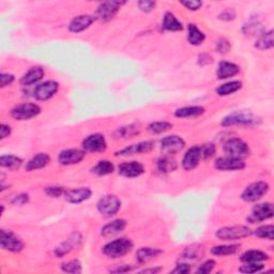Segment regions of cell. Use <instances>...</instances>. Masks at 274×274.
Wrapping results in <instances>:
<instances>
[{
	"instance_id": "cell-1",
	"label": "cell",
	"mask_w": 274,
	"mask_h": 274,
	"mask_svg": "<svg viewBox=\"0 0 274 274\" xmlns=\"http://www.w3.org/2000/svg\"><path fill=\"white\" fill-rule=\"evenodd\" d=\"M261 123V119L252 113H246L243 111H237L229 113L222 119L221 126L228 128L235 126H245V127H256Z\"/></svg>"
},
{
	"instance_id": "cell-2",
	"label": "cell",
	"mask_w": 274,
	"mask_h": 274,
	"mask_svg": "<svg viewBox=\"0 0 274 274\" xmlns=\"http://www.w3.org/2000/svg\"><path fill=\"white\" fill-rule=\"evenodd\" d=\"M133 249V242L127 238H120L108 242L103 246L102 252L105 256L110 258H120L129 254Z\"/></svg>"
},
{
	"instance_id": "cell-3",
	"label": "cell",
	"mask_w": 274,
	"mask_h": 274,
	"mask_svg": "<svg viewBox=\"0 0 274 274\" xmlns=\"http://www.w3.org/2000/svg\"><path fill=\"white\" fill-rule=\"evenodd\" d=\"M224 152L226 157L243 160L250 156L251 150L249 145L240 138H230L224 144Z\"/></svg>"
},
{
	"instance_id": "cell-4",
	"label": "cell",
	"mask_w": 274,
	"mask_h": 274,
	"mask_svg": "<svg viewBox=\"0 0 274 274\" xmlns=\"http://www.w3.org/2000/svg\"><path fill=\"white\" fill-rule=\"evenodd\" d=\"M253 235V231L246 226H231V227H223L216 231V238L223 241H232L239 240L243 238L250 237Z\"/></svg>"
},
{
	"instance_id": "cell-5",
	"label": "cell",
	"mask_w": 274,
	"mask_h": 274,
	"mask_svg": "<svg viewBox=\"0 0 274 274\" xmlns=\"http://www.w3.org/2000/svg\"><path fill=\"white\" fill-rule=\"evenodd\" d=\"M97 208L104 218H112L120 210L121 200L116 195H106L97 201Z\"/></svg>"
},
{
	"instance_id": "cell-6",
	"label": "cell",
	"mask_w": 274,
	"mask_h": 274,
	"mask_svg": "<svg viewBox=\"0 0 274 274\" xmlns=\"http://www.w3.org/2000/svg\"><path fill=\"white\" fill-rule=\"evenodd\" d=\"M126 1H104L97 9L96 18L103 23H107L116 16L119 10L125 6Z\"/></svg>"
},
{
	"instance_id": "cell-7",
	"label": "cell",
	"mask_w": 274,
	"mask_h": 274,
	"mask_svg": "<svg viewBox=\"0 0 274 274\" xmlns=\"http://www.w3.org/2000/svg\"><path fill=\"white\" fill-rule=\"evenodd\" d=\"M269 191V184L263 181H257L250 184L249 187L243 191L241 194V198L247 201V203H255V201L261 199Z\"/></svg>"
},
{
	"instance_id": "cell-8",
	"label": "cell",
	"mask_w": 274,
	"mask_h": 274,
	"mask_svg": "<svg viewBox=\"0 0 274 274\" xmlns=\"http://www.w3.org/2000/svg\"><path fill=\"white\" fill-rule=\"evenodd\" d=\"M0 245L3 250L11 253H19L25 247L24 242L13 231L4 229L0 232Z\"/></svg>"
},
{
	"instance_id": "cell-9",
	"label": "cell",
	"mask_w": 274,
	"mask_h": 274,
	"mask_svg": "<svg viewBox=\"0 0 274 274\" xmlns=\"http://www.w3.org/2000/svg\"><path fill=\"white\" fill-rule=\"evenodd\" d=\"M41 113V107L34 103H23L16 105L11 111V116L16 120H29L37 117Z\"/></svg>"
},
{
	"instance_id": "cell-10",
	"label": "cell",
	"mask_w": 274,
	"mask_h": 274,
	"mask_svg": "<svg viewBox=\"0 0 274 274\" xmlns=\"http://www.w3.org/2000/svg\"><path fill=\"white\" fill-rule=\"evenodd\" d=\"M59 89V84L55 81H46L42 84L35 86L33 97L38 101H48L53 97Z\"/></svg>"
},
{
	"instance_id": "cell-11",
	"label": "cell",
	"mask_w": 274,
	"mask_h": 274,
	"mask_svg": "<svg viewBox=\"0 0 274 274\" xmlns=\"http://www.w3.org/2000/svg\"><path fill=\"white\" fill-rule=\"evenodd\" d=\"M82 149L87 152H103L107 148L105 136L100 133H95L87 136L82 141Z\"/></svg>"
},
{
	"instance_id": "cell-12",
	"label": "cell",
	"mask_w": 274,
	"mask_h": 274,
	"mask_svg": "<svg viewBox=\"0 0 274 274\" xmlns=\"http://www.w3.org/2000/svg\"><path fill=\"white\" fill-rule=\"evenodd\" d=\"M273 216V206L271 203H263L255 206L252 210L251 215L247 218L250 223L254 224L257 222H263Z\"/></svg>"
},
{
	"instance_id": "cell-13",
	"label": "cell",
	"mask_w": 274,
	"mask_h": 274,
	"mask_svg": "<svg viewBox=\"0 0 274 274\" xmlns=\"http://www.w3.org/2000/svg\"><path fill=\"white\" fill-rule=\"evenodd\" d=\"M86 156L85 150L81 149H65L61 151L58 156V161L61 165L69 166L81 163Z\"/></svg>"
},
{
	"instance_id": "cell-14",
	"label": "cell",
	"mask_w": 274,
	"mask_h": 274,
	"mask_svg": "<svg viewBox=\"0 0 274 274\" xmlns=\"http://www.w3.org/2000/svg\"><path fill=\"white\" fill-rule=\"evenodd\" d=\"M185 146V142L182 137L177 135H170L164 137L161 141V149L166 154H176L180 152Z\"/></svg>"
},
{
	"instance_id": "cell-15",
	"label": "cell",
	"mask_w": 274,
	"mask_h": 274,
	"mask_svg": "<svg viewBox=\"0 0 274 274\" xmlns=\"http://www.w3.org/2000/svg\"><path fill=\"white\" fill-rule=\"evenodd\" d=\"M64 199L70 204L79 205L89 199L92 196V191L89 188H77L65 190Z\"/></svg>"
},
{
	"instance_id": "cell-16",
	"label": "cell",
	"mask_w": 274,
	"mask_h": 274,
	"mask_svg": "<svg viewBox=\"0 0 274 274\" xmlns=\"http://www.w3.org/2000/svg\"><path fill=\"white\" fill-rule=\"evenodd\" d=\"M154 147V144L152 142H141L138 144L131 145V146L123 148L116 152V156H122V157H129V156H135V154H143L148 153L151 151Z\"/></svg>"
},
{
	"instance_id": "cell-17",
	"label": "cell",
	"mask_w": 274,
	"mask_h": 274,
	"mask_svg": "<svg viewBox=\"0 0 274 274\" xmlns=\"http://www.w3.org/2000/svg\"><path fill=\"white\" fill-rule=\"evenodd\" d=\"M118 173L123 177L136 178L145 173V167L142 163L136 161L125 162L118 166Z\"/></svg>"
},
{
	"instance_id": "cell-18",
	"label": "cell",
	"mask_w": 274,
	"mask_h": 274,
	"mask_svg": "<svg viewBox=\"0 0 274 274\" xmlns=\"http://www.w3.org/2000/svg\"><path fill=\"white\" fill-rule=\"evenodd\" d=\"M95 20H96V16H92V15L89 14L79 15V16H75L70 22L69 30L71 32L80 33L89 28L90 26L94 24Z\"/></svg>"
},
{
	"instance_id": "cell-19",
	"label": "cell",
	"mask_w": 274,
	"mask_h": 274,
	"mask_svg": "<svg viewBox=\"0 0 274 274\" xmlns=\"http://www.w3.org/2000/svg\"><path fill=\"white\" fill-rule=\"evenodd\" d=\"M214 167L219 170H241L245 168V163L243 160L231 158V157H224L219 158L214 162Z\"/></svg>"
},
{
	"instance_id": "cell-20",
	"label": "cell",
	"mask_w": 274,
	"mask_h": 274,
	"mask_svg": "<svg viewBox=\"0 0 274 274\" xmlns=\"http://www.w3.org/2000/svg\"><path fill=\"white\" fill-rule=\"evenodd\" d=\"M201 160V152L199 146L191 147L182 159V167L185 170H192L198 166V164Z\"/></svg>"
},
{
	"instance_id": "cell-21",
	"label": "cell",
	"mask_w": 274,
	"mask_h": 274,
	"mask_svg": "<svg viewBox=\"0 0 274 274\" xmlns=\"http://www.w3.org/2000/svg\"><path fill=\"white\" fill-rule=\"evenodd\" d=\"M240 72L239 65L228 61H221L216 70V76L219 80H227L236 76Z\"/></svg>"
},
{
	"instance_id": "cell-22",
	"label": "cell",
	"mask_w": 274,
	"mask_h": 274,
	"mask_svg": "<svg viewBox=\"0 0 274 274\" xmlns=\"http://www.w3.org/2000/svg\"><path fill=\"white\" fill-rule=\"evenodd\" d=\"M44 77V70L41 66H32L20 79V84L23 86H32L37 84Z\"/></svg>"
},
{
	"instance_id": "cell-23",
	"label": "cell",
	"mask_w": 274,
	"mask_h": 274,
	"mask_svg": "<svg viewBox=\"0 0 274 274\" xmlns=\"http://www.w3.org/2000/svg\"><path fill=\"white\" fill-rule=\"evenodd\" d=\"M127 227V221L122 219H118L111 222V223L103 226L101 229V235L103 237H113L120 234Z\"/></svg>"
},
{
	"instance_id": "cell-24",
	"label": "cell",
	"mask_w": 274,
	"mask_h": 274,
	"mask_svg": "<svg viewBox=\"0 0 274 274\" xmlns=\"http://www.w3.org/2000/svg\"><path fill=\"white\" fill-rule=\"evenodd\" d=\"M49 161L50 158L48 153H38L26 164V170L32 172V170L44 168L45 166H48Z\"/></svg>"
},
{
	"instance_id": "cell-25",
	"label": "cell",
	"mask_w": 274,
	"mask_h": 274,
	"mask_svg": "<svg viewBox=\"0 0 274 274\" xmlns=\"http://www.w3.org/2000/svg\"><path fill=\"white\" fill-rule=\"evenodd\" d=\"M161 254H163V251L157 247H141L136 252V259L139 263H145L154 259Z\"/></svg>"
},
{
	"instance_id": "cell-26",
	"label": "cell",
	"mask_w": 274,
	"mask_h": 274,
	"mask_svg": "<svg viewBox=\"0 0 274 274\" xmlns=\"http://www.w3.org/2000/svg\"><path fill=\"white\" fill-rule=\"evenodd\" d=\"M162 28L166 32H182L183 25L172 12H166L163 17Z\"/></svg>"
},
{
	"instance_id": "cell-27",
	"label": "cell",
	"mask_w": 274,
	"mask_h": 274,
	"mask_svg": "<svg viewBox=\"0 0 274 274\" xmlns=\"http://www.w3.org/2000/svg\"><path fill=\"white\" fill-rule=\"evenodd\" d=\"M206 112L203 106L195 105V106H185L178 108L175 112V116L177 118H190V117H198Z\"/></svg>"
},
{
	"instance_id": "cell-28",
	"label": "cell",
	"mask_w": 274,
	"mask_h": 274,
	"mask_svg": "<svg viewBox=\"0 0 274 274\" xmlns=\"http://www.w3.org/2000/svg\"><path fill=\"white\" fill-rule=\"evenodd\" d=\"M269 259V256L265 252L258 250H251L243 253L240 257V260L244 263H252V262H262Z\"/></svg>"
},
{
	"instance_id": "cell-29",
	"label": "cell",
	"mask_w": 274,
	"mask_h": 274,
	"mask_svg": "<svg viewBox=\"0 0 274 274\" xmlns=\"http://www.w3.org/2000/svg\"><path fill=\"white\" fill-rule=\"evenodd\" d=\"M80 241H81L80 234H74L69 240L64 241V243H61L58 247H56V250H55L56 256L61 257L65 254H68L69 252L73 250V247L77 244V242H80Z\"/></svg>"
},
{
	"instance_id": "cell-30",
	"label": "cell",
	"mask_w": 274,
	"mask_h": 274,
	"mask_svg": "<svg viewBox=\"0 0 274 274\" xmlns=\"http://www.w3.org/2000/svg\"><path fill=\"white\" fill-rule=\"evenodd\" d=\"M206 39L205 33L194 24H190L188 26V41L194 46L200 45Z\"/></svg>"
},
{
	"instance_id": "cell-31",
	"label": "cell",
	"mask_w": 274,
	"mask_h": 274,
	"mask_svg": "<svg viewBox=\"0 0 274 274\" xmlns=\"http://www.w3.org/2000/svg\"><path fill=\"white\" fill-rule=\"evenodd\" d=\"M242 88V82L240 81H231L216 88V94L220 97H227L235 94Z\"/></svg>"
},
{
	"instance_id": "cell-32",
	"label": "cell",
	"mask_w": 274,
	"mask_h": 274,
	"mask_svg": "<svg viewBox=\"0 0 274 274\" xmlns=\"http://www.w3.org/2000/svg\"><path fill=\"white\" fill-rule=\"evenodd\" d=\"M273 45V30H269V32H263L258 35L255 43V48L260 50H265L272 48Z\"/></svg>"
},
{
	"instance_id": "cell-33",
	"label": "cell",
	"mask_w": 274,
	"mask_h": 274,
	"mask_svg": "<svg viewBox=\"0 0 274 274\" xmlns=\"http://www.w3.org/2000/svg\"><path fill=\"white\" fill-rule=\"evenodd\" d=\"M157 164H158V169L164 174L173 173L178 167V164L175 161V159L169 156L159 159Z\"/></svg>"
},
{
	"instance_id": "cell-34",
	"label": "cell",
	"mask_w": 274,
	"mask_h": 274,
	"mask_svg": "<svg viewBox=\"0 0 274 274\" xmlns=\"http://www.w3.org/2000/svg\"><path fill=\"white\" fill-rule=\"evenodd\" d=\"M23 164V160L16 156H2L0 158V165L1 167L9 170H16Z\"/></svg>"
},
{
	"instance_id": "cell-35",
	"label": "cell",
	"mask_w": 274,
	"mask_h": 274,
	"mask_svg": "<svg viewBox=\"0 0 274 274\" xmlns=\"http://www.w3.org/2000/svg\"><path fill=\"white\" fill-rule=\"evenodd\" d=\"M113 164L107 160H103V161L97 162L94 167H92L91 172L97 176H107L113 173Z\"/></svg>"
},
{
	"instance_id": "cell-36",
	"label": "cell",
	"mask_w": 274,
	"mask_h": 274,
	"mask_svg": "<svg viewBox=\"0 0 274 274\" xmlns=\"http://www.w3.org/2000/svg\"><path fill=\"white\" fill-rule=\"evenodd\" d=\"M240 249L238 244H228V245H218L211 249V254L214 256H229L235 254Z\"/></svg>"
},
{
	"instance_id": "cell-37",
	"label": "cell",
	"mask_w": 274,
	"mask_h": 274,
	"mask_svg": "<svg viewBox=\"0 0 274 274\" xmlns=\"http://www.w3.org/2000/svg\"><path fill=\"white\" fill-rule=\"evenodd\" d=\"M200 250L201 249H199V245H192L190 247H187L180 257L181 261L189 263V261H195L199 259L201 255Z\"/></svg>"
},
{
	"instance_id": "cell-38",
	"label": "cell",
	"mask_w": 274,
	"mask_h": 274,
	"mask_svg": "<svg viewBox=\"0 0 274 274\" xmlns=\"http://www.w3.org/2000/svg\"><path fill=\"white\" fill-rule=\"evenodd\" d=\"M139 131L141 130H139V128L136 125H130L127 127L119 128L115 132V136L117 138H130L137 135Z\"/></svg>"
},
{
	"instance_id": "cell-39",
	"label": "cell",
	"mask_w": 274,
	"mask_h": 274,
	"mask_svg": "<svg viewBox=\"0 0 274 274\" xmlns=\"http://www.w3.org/2000/svg\"><path fill=\"white\" fill-rule=\"evenodd\" d=\"M173 123L168 121H154L148 126V130L153 134H161L169 131L170 129H173Z\"/></svg>"
},
{
	"instance_id": "cell-40",
	"label": "cell",
	"mask_w": 274,
	"mask_h": 274,
	"mask_svg": "<svg viewBox=\"0 0 274 274\" xmlns=\"http://www.w3.org/2000/svg\"><path fill=\"white\" fill-rule=\"evenodd\" d=\"M258 238H262V239L273 240L274 239V226L273 225H262L253 232Z\"/></svg>"
},
{
	"instance_id": "cell-41",
	"label": "cell",
	"mask_w": 274,
	"mask_h": 274,
	"mask_svg": "<svg viewBox=\"0 0 274 274\" xmlns=\"http://www.w3.org/2000/svg\"><path fill=\"white\" fill-rule=\"evenodd\" d=\"M242 32L245 35H254L257 34L259 35L263 32L262 26L259 22H250L249 24H245L242 28Z\"/></svg>"
},
{
	"instance_id": "cell-42",
	"label": "cell",
	"mask_w": 274,
	"mask_h": 274,
	"mask_svg": "<svg viewBox=\"0 0 274 274\" xmlns=\"http://www.w3.org/2000/svg\"><path fill=\"white\" fill-rule=\"evenodd\" d=\"M61 270L65 273H81V263L80 260L73 259L70 261L64 262L60 266Z\"/></svg>"
},
{
	"instance_id": "cell-43",
	"label": "cell",
	"mask_w": 274,
	"mask_h": 274,
	"mask_svg": "<svg viewBox=\"0 0 274 274\" xmlns=\"http://www.w3.org/2000/svg\"><path fill=\"white\" fill-rule=\"evenodd\" d=\"M265 266L261 262H252V263H245L244 266L239 268V271L242 273H256L261 271Z\"/></svg>"
},
{
	"instance_id": "cell-44",
	"label": "cell",
	"mask_w": 274,
	"mask_h": 274,
	"mask_svg": "<svg viewBox=\"0 0 274 274\" xmlns=\"http://www.w3.org/2000/svg\"><path fill=\"white\" fill-rule=\"evenodd\" d=\"M200 152H201V159H205V160L211 159L216 152L215 145L211 144V143L204 145L203 147H200Z\"/></svg>"
},
{
	"instance_id": "cell-45",
	"label": "cell",
	"mask_w": 274,
	"mask_h": 274,
	"mask_svg": "<svg viewBox=\"0 0 274 274\" xmlns=\"http://www.w3.org/2000/svg\"><path fill=\"white\" fill-rule=\"evenodd\" d=\"M215 265H216L215 260H212V259L206 260L204 263H201V265L199 266V268L197 269V270H196V273H199V274L211 273L212 270H213V269H214Z\"/></svg>"
},
{
	"instance_id": "cell-46",
	"label": "cell",
	"mask_w": 274,
	"mask_h": 274,
	"mask_svg": "<svg viewBox=\"0 0 274 274\" xmlns=\"http://www.w3.org/2000/svg\"><path fill=\"white\" fill-rule=\"evenodd\" d=\"M65 192L64 188L58 187V185H53V187H48L45 189V193L53 198H58L63 196Z\"/></svg>"
},
{
	"instance_id": "cell-47",
	"label": "cell",
	"mask_w": 274,
	"mask_h": 274,
	"mask_svg": "<svg viewBox=\"0 0 274 274\" xmlns=\"http://www.w3.org/2000/svg\"><path fill=\"white\" fill-rule=\"evenodd\" d=\"M156 6H157V2L151 1V0H142V1L137 2V7L139 8V10L145 13L151 12L152 10L156 8Z\"/></svg>"
},
{
	"instance_id": "cell-48",
	"label": "cell",
	"mask_w": 274,
	"mask_h": 274,
	"mask_svg": "<svg viewBox=\"0 0 274 274\" xmlns=\"http://www.w3.org/2000/svg\"><path fill=\"white\" fill-rule=\"evenodd\" d=\"M231 48V45L229 43L228 40L226 39H220L216 43V50L219 51L220 54H227Z\"/></svg>"
},
{
	"instance_id": "cell-49",
	"label": "cell",
	"mask_w": 274,
	"mask_h": 274,
	"mask_svg": "<svg viewBox=\"0 0 274 274\" xmlns=\"http://www.w3.org/2000/svg\"><path fill=\"white\" fill-rule=\"evenodd\" d=\"M181 4L190 10V11H197L203 6V2L199 1V0H189V1H181Z\"/></svg>"
},
{
	"instance_id": "cell-50",
	"label": "cell",
	"mask_w": 274,
	"mask_h": 274,
	"mask_svg": "<svg viewBox=\"0 0 274 274\" xmlns=\"http://www.w3.org/2000/svg\"><path fill=\"white\" fill-rule=\"evenodd\" d=\"M29 201V195L26 193H22L15 196V197L11 200V204L13 206H24Z\"/></svg>"
},
{
	"instance_id": "cell-51",
	"label": "cell",
	"mask_w": 274,
	"mask_h": 274,
	"mask_svg": "<svg viewBox=\"0 0 274 274\" xmlns=\"http://www.w3.org/2000/svg\"><path fill=\"white\" fill-rule=\"evenodd\" d=\"M237 16V13L234 9H226L225 11L222 12L219 15V18L225 22H229V20H234Z\"/></svg>"
},
{
	"instance_id": "cell-52",
	"label": "cell",
	"mask_w": 274,
	"mask_h": 274,
	"mask_svg": "<svg viewBox=\"0 0 274 274\" xmlns=\"http://www.w3.org/2000/svg\"><path fill=\"white\" fill-rule=\"evenodd\" d=\"M14 81H15L14 75L10 73H1V75H0V86H1V88L11 85Z\"/></svg>"
},
{
	"instance_id": "cell-53",
	"label": "cell",
	"mask_w": 274,
	"mask_h": 274,
	"mask_svg": "<svg viewBox=\"0 0 274 274\" xmlns=\"http://www.w3.org/2000/svg\"><path fill=\"white\" fill-rule=\"evenodd\" d=\"M191 271V266L190 263L188 262H182L181 261L180 263H178L174 270L172 271V273H178V274H187Z\"/></svg>"
},
{
	"instance_id": "cell-54",
	"label": "cell",
	"mask_w": 274,
	"mask_h": 274,
	"mask_svg": "<svg viewBox=\"0 0 274 274\" xmlns=\"http://www.w3.org/2000/svg\"><path fill=\"white\" fill-rule=\"evenodd\" d=\"M132 267L130 265H119V266H115L113 268L110 269V272L113 273H125L128 271H131Z\"/></svg>"
},
{
	"instance_id": "cell-55",
	"label": "cell",
	"mask_w": 274,
	"mask_h": 274,
	"mask_svg": "<svg viewBox=\"0 0 274 274\" xmlns=\"http://www.w3.org/2000/svg\"><path fill=\"white\" fill-rule=\"evenodd\" d=\"M11 131H12L11 127H10L9 125H4V123H2V125L0 126V138L4 139V138L9 137L10 134H11Z\"/></svg>"
},
{
	"instance_id": "cell-56",
	"label": "cell",
	"mask_w": 274,
	"mask_h": 274,
	"mask_svg": "<svg viewBox=\"0 0 274 274\" xmlns=\"http://www.w3.org/2000/svg\"><path fill=\"white\" fill-rule=\"evenodd\" d=\"M212 63V58L208 54H203L198 57V64L200 65H207Z\"/></svg>"
},
{
	"instance_id": "cell-57",
	"label": "cell",
	"mask_w": 274,
	"mask_h": 274,
	"mask_svg": "<svg viewBox=\"0 0 274 274\" xmlns=\"http://www.w3.org/2000/svg\"><path fill=\"white\" fill-rule=\"evenodd\" d=\"M160 271H162V268L157 267V268H149V269H145V270L141 271V273H158Z\"/></svg>"
}]
</instances>
